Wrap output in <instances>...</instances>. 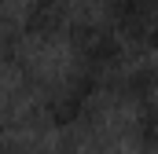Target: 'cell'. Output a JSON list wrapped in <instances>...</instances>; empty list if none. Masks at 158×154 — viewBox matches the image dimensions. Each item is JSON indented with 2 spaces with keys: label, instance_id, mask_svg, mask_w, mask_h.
<instances>
[{
  "label": "cell",
  "instance_id": "obj_5",
  "mask_svg": "<svg viewBox=\"0 0 158 154\" xmlns=\"http://www.w3.org/2000/svg\"><path fill=\"white\" fill-rule=\"evenodd\" d=\"M26 18H30V30L52 33V30L63 26V18H66V4H63V0H33L30 11H26Z\"/></svg>",
  "mask_w": 158,
  "mask_h": 154
},
{
  "label": "cell",
  "instance_id": "obj_4",
  "mask_svg": "<svg viewBox=\"0 0 158 154\" xmlns=\"http://www.w3.org/2000/svg\"><path fill=\"white\" fill-rule=\"evenodd\" d=\"M132 92H136V136L147 151L158 154V77L136 74Z\"/></svg>",
  "mask_w": 158,
  "mask_h": 154
},
{
  "label": "cell",
  "instance_id": "obj_2",
  "mask_svg": "<svg viewBox=\"0 0 158 154\" xmlns=\"http://www.w3.org/2000/svg\"><path fill=\"white\" fill-rule=\"evenodd\" d=\"M107 26L121 44H158V0H107Z\"/></svg>",
  "mask_w": 158,
  "mask_h": 154
},
{
  "label": "cell",
  "instance_id": "obj_3",
  "mask_svg": "<svg viewBox=\"0 0 158 154\" xmlns=\"http://www.w3.org/2000/svg\"><path fill=\"white\" fill-rule=\"evenodd\" d=\"M74 66H85L92 74H107L114 70L121 59V37L107 26V22H88L74 30Z\"/></svg>",
  "mask_w": 158,
  "mask_h": 154
},
{
  "label": "cell",
  "instance_id": "obj_1",
  "mask_svg": "<svg viewBox=\"0 0 158 154\" xmlns=\"http://www.w3.org/2000/svg\"><path fill=\"white\" fill-rule=\"evenodd\" d=\"M99 81H103L99 74H92V70H85V66H74L70 74L48 92V99H44V117H48V125H55V128L77 125L81 117L92 110V103H96Z\"/></svg>",
  "mask_w": 158,
  "mask_h": 154
}]
</instances>
